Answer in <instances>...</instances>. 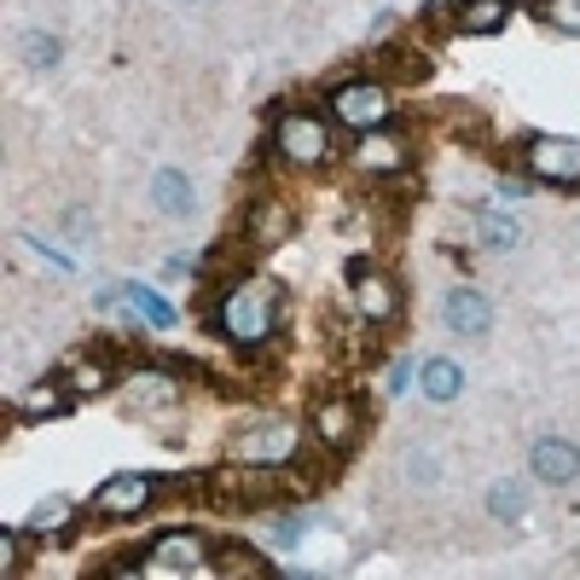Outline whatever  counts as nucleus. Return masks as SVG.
Masks as SVG:
<instances>
[{"instance_id":"obj_1","label":"nucleus","mask_w":580,"mask_h":580,"mask_svg":"<svg viewBox=\"0 0 580 580\" xmlns=\"http://www.w3.org/2000/svg\"><path fill=\"white\" fill-rule=\"evenodd\" d=\"M215 325H221V337L238 343V348L274 343V325H279V285H274V279H238V285L221 297Z\"/></svg>"},{"instance_id":"obj_2","label":"nucleus","mask_w":580,"mask_h":580,"mask_svg":"<svg viewBox=\"0 0 580 580\" xmlns=\"http://www.w3.org/2000/svg\"><path fill=\"white\" fill-rule=\"evenodd\" d=\"M210 493L226 511H256V505H274L285 500V470L279 465H250V459H233L210 476Z\"/></svg>"},{"instance_id":"obj_3","label":"nucleus","mask_w":580,"mask_h":580,"mask_svg":"<svg viewBox=\"0 0 580 580\" xmlns=\"http://www.w3.org/2000/svg\"><path fill=\"white\" fill-rule=\"evenodd\" d=\"M274 152L290 163V169H320L331 157V122L314 111H285L274 122Z\"/></svg>"},{"instance_id":"obj_4","label":"nucleus","mask_w":580,"mask_h":580,"mask_svg":"<svg viewBox=\"0 0 580 580\" xmlns=\"http://www.w3.org/2000/svg\"><path fill=\"white\" fill-rule=\"evenodd\" d=\"M325 105H331V122H343V129H355V134H371L395 116V93H389L383 81H343Z\"/></svg>"},{"instance_id":"obj_5","label":"nucleus","mask_w":580,"mask_h":580,"mask_svg":"<svg viewBox=\"0 0 580 580\" xmlns=\"http://www.w3.org/2000/svg\"><path fill=\"white\" fill-rule=\"evenodd\" d=\"M140 569H157V575H210L215 557H210V540L198 528H175V534H157L152 546V564Z\"/></svg>"},{"instance_id":"obj_6","label":"nucleus","mask_w":580,"mask_h":580,"mask_svg":"<svg viewBox=\"0 0 580 580\" xmlns=\"http://www.w3.org/2000/svg\"><path fill=\"white\" fill-rule=\"evenodd\" d=\"M297 447H302V435L297 424H285V419H267V424H250L233 442V459H250V465H290L297 459Z\"/></svg>"},{"instance_id":"obj_7","label":"nucleus","mask_w":580,"mask_h":580,"mask_svg":"<svg viewBox=\"0 0 580 580\" xmlns=\"http://www.w3.org/2000/svg\"><path fill=\"white\" fill-rule=\"evenodd\" d=\"M348 274H355V314L360 325H389L401 314V290L389 274H378V267H366V261H348Z\"/></svg>"},{"instance_id":"obj_8","label":"nucleus","mask_w":580,"mask_h":580,"mask_svg":"<svg viewBox=\"0 0 580 580\" xmlns=\"http://www.w3.org/2000/svg\"><path fill=\"white\" fill-rule=\"evenodd\" d=\"M528 169L546 186H580V140H569V134L528 140Z\"/></svg>"},{"instance_id":"obj_9","label":"nucleus","mask_w":580,"mask_h":580,"mask_svg":"<svg viewBox=\"0 0 580 580\" xmlns=\"http://www.w3.org/2000/svg\"><path fill=\"white\" fill-rule=\"evenodd\" d=\"M314 435H320V447H331V453H348L355 447V435H360V401L355 395H331V401H320L314 406Z\"/></svg>"},{"instance_id":"obj_10","label":"nucleus","mask_w":580,"mask_h":580,"mask_svg":"<svg viewBox=\"0 0 580 580\" xmlns=\"http://www.w3.org/2000/svg\"><path fill=\"white\" fill-rule=\"evenodd\" d=\"M442 325L453 331V337H488V325H493V308L482 290H470V285H453L447 297H442Z\"/></svg>"},{"instance_id":"obj_11","label":"nucleus","mask_w":580,"mask_h":580,"mask_svg":"<svg viewBox=\"0 0 580 580\" xmlns=\"http://www.w3.org/2000/svg\"><path fill=\"white\" fill-rule=\"evenodd\" d=\"M152 493H157L152 476H111V482L93 493V511L99 516H122V523H129V516L152 511Z\"/></svg>"},{"instance_id":"obj_12","label":"nucleus","mask_w":580,"mask_h":580,"mask_svg":"<svg viewBox=\"0 0 580 580\" xmlns=\"http://www.w3.org/2000/svg\"><path fill=\"white\" fill-rule=\"evenodd\" d=\"M355 169L360 175H401L406 169V140L401 134H383V129H371L355 140Z\"/></svg>"},{"instance_id":"obj_13","label":"nucleus","mask_w":580,"mask_h":580,"mask_svg":"<svg viewBox=\"0 0 580 580\" xmlns=\"http://www.w3.org/2000/svg\"><path fill=\"white\" fill-rule=\"evenodd\" d=\"M528 465H534V482L569 488L575 476H580V447H575V442H557V435H546V442H534Z\"/></svg>"},{"instance_id":"obj_14","label":"nucleus","mask_w":580,"mask_h":580,"mask_svg":"<svg viewBox=\"0 0 580 580\" xmlns=\"http://www.w3.org/2000/svg\"><path fill=\"white\" fill-rule=\"evenodd\" d=\"M290 233H297V215H290V203H279V198H256L250 221H244V238H250L256 250H274V244H285Z\"/></svg>"},{"instance_id":"obj_15","label":"nucleus","mask_w":580,"mask_h":580,"mask_svg":"<svg viewBox=\"0 0 580 580\" xmlns=\"http://www.w3.org/2000/svg\"><path fill=\"white\" fill-rule=\"evenodd\" d=\"M419 389L442 406V401H459V389H465V366L459 360H447V355H435L419 366Z\"/></svg>"},{"instance_id":"obj_16","label":"nucleus","mask_w":580,"mask_h":580,"mask_svg":"<svg viewBox=\"0 0 580 580\" xmlns=\"http://www.w3.org/2000/svg\"><path fill=\"white\" fill-rule=\"evenodd\" d=\"M152 203L163 215H192L198 198H192V180H186L180 169H157L152 175Z\"/></svg>"},{"instance_id":"obj_17","label":"nucleus","mask_w":580,"mask_h":580,"mask_svg":"<svg viewBox=\"0 0 580 580\" xmlns=\"http://www.w3.org/2000/svg\"><path fill=\"white\" fill-rule=\"evenodd\" d=\"M122 395H129L134 412H163V406H175V383L163 378V371H134Z\"/></svg>"},{"instance_id":"obj_18","label":"nucleus","mask_w":580,"mask_h":580,"mask_svg":"<svg viewBox=\"0 0 580 580\" xmlns=\"http://www.w3.org/2000/svg\"><path fill=\"white\" fill-rule=\"evenodd\" d=\"M505 18H511V0H459L465 35H493V30H505Z\"/></svg>"},{"instance_id":"obj_19","label":"nucleus","mask_w":580,"mask_h":580,"mask_svg":"<svg viewBox=\"0 0 580 580\" xmlns=\"http://www.w3.org/2000/svg\"><path fill=\"white\" fill-rule=\"evenodd\" d=\"M65 389L81 401V395H99V389H111V360L105 355H81L70 371H65Z\"/></svg>"},{"instance_id":"obj_20","label":"nucleus","mask_w":580,"mask_h":580,"mask_svg":"<svg viewBox=\"0 0 580 580\" xmlns=\"http://www.w3.org/2000/svg\"><path fill=\"white\" fill-rule=\"evenodd\" d=\"M476 244H482V250H516V244H523V226L500 210H482L476 215Z\"/></svg>"},{"instance_id":"obj_21","label":"nucleus","mask_w":580,"mask_h":580,"mask_svg":"<svg viewBox=\"0 0 580 580\" xmlns=\"http://www.w3.org/2000/svg\"><path fill=\"white\" fill-rule=\"evenodd\" d=\"M116 297H122V302H129V308H134V314H140L145 325H157V331H169V325H175V308H169V302H163V297H157V290H152V285H122V290H116Z\"/></svg>"},{"instance_id":"obj_22","label":"nucleus","mask_w":580,"mask_h":580,"mask_svg":"<svg viewBox=\"0 0 580 580\" xmlns=\"http://www.w3.org/2000/svg\"><path fill=\"white\" fill-rule=\"evenodd\" d=\"M58 53H65V41L47 35V30H24V35H18V58H24L30 70H53Z\"/></svg>"},{"instance_id":"obj_23","label":"nucleus","mask_w":580,"mask_h":580,"mask_svg":"<svg viewBox=\"0 0 580 580\" xmlns=\"http://www.w3.org/2000/svg\"><path fill=\"white\" fill-rule=\"evenodd\" d=\"M76 395L65 383H35V389H24V395H18V406L30 412V419H58V412H65Z\"/></svg>"},{"instance_id":"obj_24","label":"nucleus","mask_w":580,"mask_h":580,"mask_svg":"<svg viewBox=\"0 0 580 580\" xmlns=\"http://www.w3.org/2000/svg\"><path fill=\"white\" fill-rule=\"evenodd\" d=\"M488 511L500 516V523H516V516L528 511V488L523 482H493L488 488Z\"/></svg>"},{"instance_id":"obj_25","label":"nucleus","mask_w":580,"mask_h":580,"mask_svg":"<svg viewBox=\"0 0 580 580\" xmlns=\"http://www.w3.org/2000/svg\"><path fill=\"white\" fill-rule=\"evenodd\" d=\"M534 12H540L551 30H564V35H580V0H534Z\"/></svg>"},{"instance_id":"obj_26","label":"nucleus","mask_w":580,"mask_h":580,"mask_svg":"<svg viewBox=\"0 0 580 580\" xmlns=\"http://www.w3.org/2000/svg\"><path fill=\"white\" fill-rule=\"evenodd\" d=\"M435 476H442V470H435V453H430V447H412V453H406V482L430 488Z\"/></svg>"},{"instance_id":"obj_27","label":"nucleus","mask_w":580,"mask_h":580,"mask_svg":"<svg viewBox=\"0 0 580 580\" xmlns=\"http://www.w3.org/2000/svg\"><path fill=\"white\" fill-rule=\"evenodd\" d=\"M70 511H76L70 500H41L35 516H30V528H65V523H70Z\"/></svg>"},{"instance_id":"obj_28","label":"nucleus","mask_w":580,"mask_h":580,"mask_svg":"<svg viewBox=\"0 0 580 580\" xmlns=\"http://www.w3.org/2000/svg\"><path fill=\"white\" fill-rule=\"evenodd\" d=\"M412 371H419V366H412L406 355H395V366H389V371H383V389H389V395H406Z\"/></svg>"},{"instance_id":"obj_29","label":"nucleus","mask_w":580,"mask_h":580,"mask_svg":"<svg viewBox=\"0 0 580 580\" xmlns=\"http://www.w3.org/2000/svg\"><path fill=\"white\" fill-rule=\"evenodd\" d=\"M221 575H261V564L250 551H221V564H215Z\"/></svg>"},{"instance_id":"obj_30","label":"nucleus","mask_w":580,"mask_h":580,"mask_svg":"<svg viewBox=\"0 0 580 580\" xmlns=\"http://www.w3.org/2000/svg\"><path fill=\"white\" fill-rule=\"evenodd\" d=\"M267 534H274L279 546H297V540H302V523H297V516H285V523H274Z\"/></svg>"},{"instance_id":"obj_31","label":"nucleus","mask_w":580,"mask_h":580,"mask_svg":"<svg viewBox=\"0 0 580 580\" xmlns=\"http://www.w3.org/2000/svg\"><path fill=\"white\" fill-rule=\"evenodd\" d=\"M0 564H7V569H18V534H12V528L0 534Z\"/></svg>"},{"instance_id":"obj_32","label":"nucleus","mask_w":580,"mask_h":580,"mask_svg":"<svg viewBox=\"0 0 580 580\" xmlns=\"http://www.w3.org/2000/svg\"><path fill=\"white\" fill-rule=\"evenodd\" d=\"M500 192H505V198H528L534 186H528V180H516V175H505V180H500Z\"/></svg>"}]
</instances>
